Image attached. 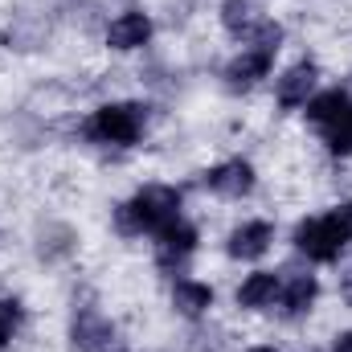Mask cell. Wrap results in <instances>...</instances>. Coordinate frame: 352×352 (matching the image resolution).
I'll list each match as a JSON object with an SVG mask.
<instances>
[{"label": "cell", "mask_w": 352, "mask_h": 352, "mask_svg": "<svg viewBox=\"0 0 352 352\" xmlns=\"http://www.w3.org/2000/svg\"><path fill=\"white\" fill-rule=\"evenodd\" d=\"M349 242H352V201L295 226V250L307 254L311 263H336Z\"/></svg>", "instance_id": "cell-1"}, {"label": "cell", "mask_w": 352, "mask_h": 352, "mask_svg": "<svg viewBox=\"0 0 352 352\" xmlns=\"http://www.w3.org/2000/svg\"><path fill=\"white\" fill-rule=\"evenodd\" d=\"M176 217H180V192L173 184H148L127 205H119L115 226L119 234H160Z\"/></svg>", "instance_id": "cell-2"}, {"label": "cell", "mask_w": 352, "mask_h": 352, "mask_svg": "<svg viewBox=\"0 0 352 352\" xmlns=\"http://www.w3.org/2000/svg\"><path fill=\"white\" fill-rule=\"evenodd\" d=\"M140 131H144V111H140L135 102H107V107H98L94 119H90V135H94L98 144L127 148V144L140 140Z\"/></svg>", "instance_id": "cell-3"}, {"label": "cell", "mask_w": 352, "mask_h": 352, "mask_svg": "<svg viewBox=\"0 0 352 352\" xmlns=\"http://www.w3.org/2000/svg\"><path fill=\"white\" fill-rule=\"evenodd\" d=\"M148 37H152V16H148V12H135V8L123 12V16H115V21L107 25V45L119 50V54H127V50H144Z\"/></svg>", "instance_id": "cell-4"}, {"label": "cell", "mask_w": 352, "mask_h": 352, "mask_svg": "<svg viewBox=\"0 0 352 352\" xmlns=\"http://www.w3.org/2000/svg\"><path fill=\"white\" fill-rule=\"evenodd\" d=\"M311 94H316V66H311V62H299V66H291L283 78H274V98H278V107H287V111L307 107Z\"/></svg>", "instance_id": "cell-5"}, {"label": "cell", "mask_w": 352, "mask_h": 352, "mask_svg": "<svg viewBox=\"0 0 352 352\" xmlns=\"http://www.w3.org/2000/svg\"><path fill=\"white\" fill-rule=\"evenodd\" d=\"M192 250H197V230L188 221H180V217L156 234V263L160 266H180Z\"/></svg>", "instance_id": "cell-6"}, {"label": "cell", "mask_w": 352, "mask_h": 352, "mask_svg": "<svg viewBox=\"0 0 352 352\" xmlns=\"http://www.w3.org/2000/svg\"><path fill=\"white\" fill-rule=\"evenodd\" d=\"M270 242H274V226L270 221H242L230 234V258H242V263L263 258L270 250Z\"/></svg>", "instance_id": "cell-7"}, {"label": "cell", "mask_w": 352, "mask_h": 352, "mask_svg": "<svg viewBox=\"0 0 352 352\" xmlns=\"http://www.w3.org/2000/svg\"><path fill=\"white\" fill-rule=\"evenodd\" d=\"M205 184L217 192V197H246L250 188H254V168L246 164V160H226V164H217L213 173L205 176Z\"/></svg>", "instance_id": "cell-8"}, {"label": "cell", "mask_w": 352, "mask_h": 352, "mask_svg": "<svg viewBox=\"0 0 352 352\" xmlns=\"http://www.w3.org/2000/svg\"><path fill=\"white\" fill-rule=\"evenodd\" d=\"M270 66H274V54H270V50H254V45H246V50L230 62L226 78H230V87H254L258 78L270 74Z\"/></svg>", "instance_id": "cell-9"}, {"label": "cell", "mask_w": 352, "mask_h": 352, "mask_svg": "<svg viewBox=\"0 0 352 352\" xmlns=\"http://www.w3.org/2000/svg\"><path fill=\"white\" fill-rule=\"evenodd\" d=\"M316 291H320V283L311 278V274H291L283 287H278V307H283V316H303V311H311V303H316Z\"/></svg>", "instance_id": "cell-10"}, {"label": "cell", "mask_w": 352, "mask_h": 352, "mask_svg": "<svg viewBox=\"0 0 352 352\" xmlns=\"http://www.w3.org/2000/svg\"><path fill=\"white\" fill-rule=\"evenodd\" d=\"M278 287H283V278H278L274 270H254V274H246V283L238 287V303L250 307V311L270 307V303L278 299Z\"/></svg>", "instance_id": "cell-11"}, {"label": "cell", "mask_w": 352, "mask_h": 352, "mask_svg": "<svg viewBox=\"0 0 352 352\" xmlns=\"http://www.w3.org/2000/svg\"><path fill=\"white\" fill-rule=\"evenodd\" d=\"M173 307L180 316H188V320L205 316L213 307V287L209 283H197V278H180L173 287Z\"/></svg>", "instance_id": "cell-12"}, {"label": "cell", "mask_w": 352, "mask_h": 352, "mask_svg": "<svg viewBox=\"0 0 352 352\" xmlns=\"http://www.w3.org/2000/svg\"><path fill=\"white\" fill-rule=\"evenodd\" d=\"M349 107H352V98L344 90H328V94H316V98L307 102V119H311L316 127H328V123L340 119Z\"/></svg>", "instance_id": "cell-13"}, {"label": "cell", "mask_w": 352, "mask_h": 352, "mask_svg": "<svg viewBox=\"0 0 352 352\" xmlns=\"http://www.w3.org/2000/svg\"><path fill=\"white\" fill-rule=\"evenodd\" d=\"M16 328H21V303L16 299H4L0 303V352L8 349V340L16 336Z\"/></svg>", "instance_id": "cell-14"}, {"label": "cell", "mask_w": 352, "mask_h": 352, "mask_svg": "<svg viewBox=\"0 0 352 352\" xmlns=\"http://www.w3.org/2000/svg\"><path fill=\"white\" fill-rule=\"evenodd\" d=\"M332 352H352V332H344V336L336 340V349H332Z\"/></svg>", "instance_id": "cell-15"}, {"label": "cell", "mask_w": 352, "mask_h": 352, "mask_svg": "<svg viewBox=\"0 0 352 352\" xmlns=\"http://www.w3.org/2000/svg\"><path fill=\"white\" fill-rule=\"evenodd\" d=\"M246 352H274V349H266V344H258V349H246Z\"/></svg>", "instance_id": "cell-16"}, {"label": "cell", "mask_w": 352, "mask_h": 352, "mask_svg": "<svg viewBox=\"0 0 352 352\" xmlns=\"http://www.w3.org/2000/svg\"><path fill=\"white\" fill-rule=\"evenodd\" d=\"M344 291H349V299H352V274H349V283H344Z\"/></svg>", "instance_id": "cell-17"}]
</instances>
